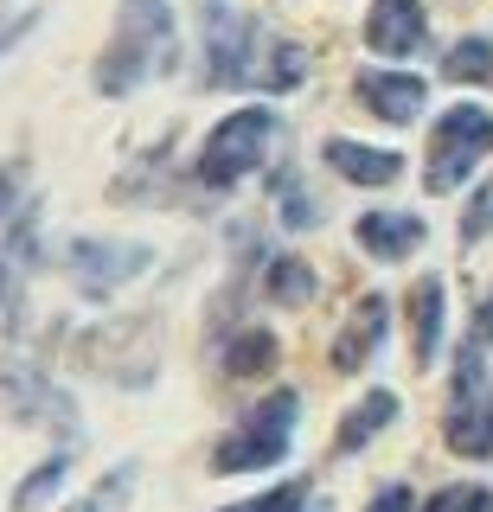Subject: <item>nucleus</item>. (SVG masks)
<instances>
[{"label": "nucleus", "mask_w": 493, "mask_h": 512, "mask_svg": "<svg viewBox=\"0 0 493 512\" xmlns=\"http://www.w3.org/2000/svg\"><path fill=\"white\" fill-rule=\"evenodd\" d=\"M429 26H423V7L417 0H372V13H365V45H372L378 58H410L423 52Z\"/></svg>", "instance_id": "9d476101"}, {"label": "nucleus", "mask_w": 493, "mask_h": 512, "mask_svg": "<svg viewBox=\"0 0 493 512\" xmlns=\"http://www.w3.org/2000/svg\"><path fill=\"white\" fill-rule=\"evenodd\" d=\"M493 231V180L474 192V205H468V218H461V237H468V244H481V237Z\"/></svg>", "instance_id": "a878e982"}, {"label": "nucleus", "mask_w": 493, "mask_h": 512, "mask_svg": "<svg viewBox=\"0 0 493 512\" xmlns=\"http://www.w3.org/2000/svg\"><path fill=\"white\" fill-rule=\"evenodd\" d=\"M423 512H493V487L481 480H455V487H436Z\"/></svg>", "instance_id": "4be33fe9"}, {"label": "nucleus", "mask_w": 493, "mask_h": 512, "mask_svg": "<svg viewBox=\"0 0 493 512\" xmlns=\"http://www.w3.org/2000/svg\"><path fill=\"white\" fill-rule=\"evenodd\" d=\"M397 410H404V404H397V391H365L359 404L340 416V429H333V455H359L372 436H385V429L397 423Z\"/></svg>", "instance_id": "2eb2a0df"}, {"label": "nucleus", "mask_w": 493, "mask_h": 512, "mask_svg": "<svg viewBox=\"0 0 493 512\" xmlns=\"http://www.w3.org/2000/svg\"><path fill=\"white\" fill-rule=\"evenodd\" d=\"M301 500H308V480H289V487H269L263 500H244L231 512H301Z\"/></svg>", "instance_id": "b1692460"}, {"label": "nucleus", "mask_w": 493, "mask_h": 512, "mask_svg": "<svg viewBox=\"0 0 493 512\" xmlns=\"http://www.w3.org/2000/svg\"><path fill=\"white\" fill-rule=\"evenodd\" d=\"M359 250H372L378 263H404V256L423 250V218L417 212H365L353 224Z\"/></svg>", "instance_id": "ddd939ff"}, {"label": "nucleus", "mask_w": 493, "mask_h": 512, "mask_svg": "<svg viewBox=\"0 0 493 512\" xmlns=\"http://www.w3.org/2000/svg\"><path fill=\"white\" fill-rule=\"evenodd\" d=\"M301 77H308V52H301V45H289V39H269V32H263L250 84H257V90H301Z\"/></svg>", "instance_id": "dca6fc26"}, {"label": "nucleus", "mask_w": 493, "mask_h": 512, "mask_svg": "<svg viewBox=\"0 0 493 512\" xmlns=\"http://www.w3.org/2000/svg\"><path fill=\"white\" fill-rule=\"evenodd\" d=\"M442 442H449L461 461H487V455H493V372H487V333H468V340H461V352H455Z\"/></svg>", "instance_id": "7ed1b4c3"}, {"label": "nucleus", "mask_w": 493, "mask_h": 512, "mask_svg": "<svg viewBox=\"0 0 493 512\" xmlns=\"http://www.w3.org/2000/svg\"><path fill=\"white\" fill-rule=\"evenodd\" d=\"M71 474V455H52V461H39V474H26L20 487H13V512H39L45 500L58 493V480Z\"/></svg>", "instance_id": "aec40b11"}, {"label": "nucleus", "mask_w": 493, "mask_h": 512, "mask_svg": "<svg viewBox=\"0 0 493 512\" xmlns=\"http://www.w3.org/2000/svg\"><path fill=\"white\" fill-rule=\"evenodd\" d=\"M129 487H135V461H122V468H109L97 487H90L84 500H71L65 512H116L122 500H129Z\"/></svg>", "instance_id": "412c9836"}, {"label": "nucleus", "mask_w": 493, "mask_h": 512, "mask_svg": "<svg viewBox=\"0 0 493 512\" xmlns=\"http://www.w3.org/2000/svg\"><path fill=\"white\" fill-rule=\"evenodd\" d=\"M276 205H282V224H295V231L321 224V212H314V199L301 192V180H295V173H282V180H276Z\"/></svg>", "instance_id": "5701e85b"}, {"label": "nucleus", "mask_w": 493, "mask_h": 512, "mask_svg": "<svg viewBox=\"0 0 493 512\" xmlns=\"http://www.w3.org/2000/svg\"><path fill=\"white\" fill-rule=\"evenodd\" d=\"M442 77H455V84H487V77H493V39H461V45H449Z\"/></svg>", "instance_id": "6ab92c4d"}, {"label": "nucleus", "mask_w": 493, "mask_h": 512, "mask_svg": "<svg viewBox=\"0 0 493 512\" xmlns=\"http://www.w3.org/2000/svg\"><path fill=\"white\" fill-rule=\"evenodd\" d=\"M493 154V109L481 103H455L442 109L436 135H429V167H423V192H455L474 167Z\"/></svg>", "instance_id": "423d86ee"}, {"label": "nucleus", "mask_w": 493, "mask_h": 512, "mask_svg": "<svg viewBox=\"0 0 493 512\" xmlns=\"http://www.w3.org/2000/svg\"><path fill=\"white\" fill-rule=\"evenodd\" d=\"M276 141H282V116L276 109H263V103H244V109H231L225 122L205 135V148L193 160V173H199V186H212V192H225L237 180H250V173H263V160L276 154Z\"/></svg>", "instance_id": "f03ea898"}, {"label": "nucleus", "mask_w": 493, "mask_h": 512, "mask_svg": "<svg viewBox=\"0 0 493 512\" xmlns=\"http://www.w3.org/2000/svg\"><path fill=\"white\" fill-rule=\"evenodd\" d=\"M365 512H410V487H404V480H391V487H378V493H372V506H365Z\"/></svg>", "instance_id": "bb28decb"}, {"label": "nucleus", "mask_w": 493, "mask_h": 512, "mask_svg": "<svg viewBox=\"0 0 493 512\" xmlns=\"http://www.w3.org/2000/svg\"><path fill=\"white\" fill-rule=\"evenodd\" d=\"M314 269L301 263V256H269V276H263V295L276 301V308H308L314 301Z\"/></svg>", "instance_id": "f3484780"}, {"label": "nucleus", "mask_w": 493, "mask_h": 512, "mask_svg": "<svg viewBox=\"0 0 493 512\" xmlns=\"http://www.w3.org/2000/svg\"><path fill=\"white\" fill-rule=\"evenodd\" d=\"M353 96L365 103V116H378V122H417L429 103L423 77H410V71H359Z\"/></svg>", "instance_id": "1a4fd4ad"}, {"label": "nucleus", "mask_w": 493, "mask_h": 512, "mask_svg": "<svg viewBox=\"0 0 493 512\" xmlns=\"http://www.w3.org/2000/svg\"><path fill=\"white\" fill-rule=\"evenodd\" d=\"M442 327H449V282L417 276V288H410V359H417V372L442 359Z\"/></svg>", "instance_id": "9b49d317"}, {"label": "nucleus", "mask_w": 493, "mask_h": 512, "mask_svg": "<svg viewBox=\"0 0 493 512\" xmlns=\"http://www.w3.org/2000/svg\"><path fill=\"white\" fill-rule=\"evenodd\" d=\"M180 64V26H173L167 0H122L116 39L97 58V90L103 96H129L148 77H167Z\"/></svg>", "instance_id": "f257e3e1"}, {"label": "nucleus", "mask_w": 493, "mask_h": 512, "mask_svg": "<svg viewBox=\"0 0 493 512\" xmlns=\"http://www.w3.org/2000/svg\"><path fill=\"white\" fill-rule=\"evenodd\" d=\"M148 244H129V237H71L65 244V263H71V282L84 288V301H109L116 288H129L141 269H148Z\"/></svg>", "instance_id": "6e6552de"}, {"label": "nucleus", "mask_w": 493, "mask_h": 512, "mask_svg": "<svg viewBox=\"0 0 493 512\" xmlns=\"http://www.w3.org/2000/svg\"><path fill=\"white\" fill-rule=\"evenodd\" d=\"M321 154H327V167L340 173V180H353V186H397V173H404V154L365 148V141H346V135H333Z\"/></svg>", "instance_id": "4468645a"}, {"label": "nucleus", "mask_w": 493, "mask_h": 512, "mask_svg": "<svg viewBox=\"0 0 493 512\" xmlns=\"http://www.w3.org/2000/svg\"><path fill=\"white\" fill-rule=\"evenodd\" d=\"M0 404H7L13 423H39L52 429L58 442L84 436V416H77V397L45 372L39 359H20V352H0Z\"/></svg>", "instance_id": "39448f33"}, {"label": "nucleus", "mask_w": 493, "mask_h": 512, "mask_svg": "<svg viewBox=\"0 0 493 512\" xmlns=\"http://www.w3.org/2000/svg\"><path fill=\"white\" fill-rule=\"evenodd\" d=\"M20 192H26V167H20V160H0V224H7V218L26 205Z\"/></svg>", "instance_id": "393cba45"}, {"label": "nucleus", "mask_w": 493, "mask_h": 512, "mask_svg": "<svg viewBox=\"0 0 493 512\" xmlns=\"http://www.w3.org/2000/svg\"><path fill=\"white\" fill-rule=\"evenodd\" d=\"M257 45H263V26L250 13H237L231 0H199V52H205V84L212 90L250 84Z\"/></svg>", "instance_id": "0eeeda50"}, {"label": "nucleus", "mask_w": 493, "mask_h": 512, "mask_svg": "<svg viewBox=\"0 0 493 512\" xmlns=\"http://www.w3.org/2000/svg\"><path fill=\"white\" fill-rule=\"evenodd\" d=\"M385 327H391V301L385 295H365L359 308L346 314L340 340H333V372H365L372 352H378V340H385Z\"/></svg>", "instance_id": "f8f14e48"}, {"label": "nucleus", "mask_w": 493, "mask_h": 512, "mask_svg": "<svg viewBox=\"0 0 493 512\" xmlns=\"http://www.w3.org/2000/svg\"><path fill=\"white\" fill-rule=\"evenodd\" d=\"M295 416H301V391H269L257 410L237 416V429L212 448V474H263V468H282L295 442Z\"/></svg>", "instance_id": "20e7f679"}, {"label": "nucleus", "mask_w": 493, "mask_h": 512, "mask_svg": "<svg viewBox=\"0 0 493 512\" xmlns=\"http://www.w3.org/2000/svg\"><path fill=\"white\" fill-rule=\"evenodd\" d=\"M276 333H269V327H237V340L225 346V372L231 378H263L269 372V365H276Z\"/></svg>", "instance_id": "a211bd4d"}]
</instances>
